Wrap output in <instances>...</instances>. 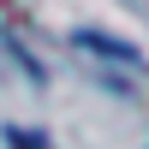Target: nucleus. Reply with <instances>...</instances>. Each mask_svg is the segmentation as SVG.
Returning a JSON list of instances; mask_svg holds the SVG:
<instances>
[]
</instances>
